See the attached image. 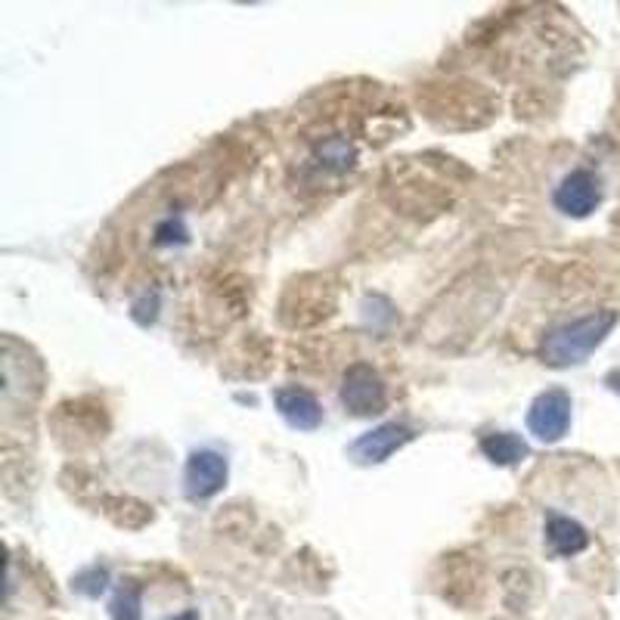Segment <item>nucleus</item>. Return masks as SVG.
<instances>
[{"mask_svg": "<svg viewBox=\"0 0 620 620\" xmlns=\"http://www.w3.org/2000/svg\"><path fill=\"white\" fill-rule=\"evenodd\" d=\"M615 326H618V311H596L578 320L561 323L543 336L540 361L552 369L581 366L599 351Z\"/></svg>", "mask_w": 620, "mask_h": 620, "instance_id": "f257e3e1", "label": "nucleus"}, {"mask_svg": "<svg viewBox=\"0 0 620 620\" xmlns=\"http://www.w3.org/2000/svg\"><path fill=\"white\" fill-rule=\"evenodd\" d=\"M339 401L351 416H376L388 406V385L369 363H354L341 376Z\"/></svg>", "mask_w": 620, "mask_h": 620, "instance_id": "f03ea898", "label": "nucleus"}, {"mask_svg": "<svg viewBox=\"0 0 620 620\" xmlns=\"http://www.w3.org/2000/svg\"><path fill=\"white\" fill-rule=\"evenodd\" d=\"M571 394L564 388H549L527 406V431L540 443H559L571 431Z\"/></svg>", "mask_w": 620, "mask_h": 620, "instance_id": "7ed1b4c3", "label": "nucleus"}, {"mask_svg": "<svg viewBox=\"0 0 620 620\" xmlns=\"http://www.w3.org/2000/svg\"><path fill=\"white\" fill-rule=\"evenodd\" d=\"M230 462L218 450H193L183 465V497L193 502L211 500L227 487Z\"/></svg>", "mask_w": 620, "mask_h": 620, "instance_id": "20e7f679", "label": "nucleus"}, {"mask_svg": "<svg viewBox=\"0 0 620 620\" xmlns=\"http://www.w3.org/2000/svg\"><path fill=\"white\" fill-rule=\"evenodd\" d=\"M416 438V431L403 422H381L373 431H363L361 438L351 440L348 460L354 465H381L388 457H394L401 447Z\"/></svg>", "mask_w": 620, "mask_h": 620, "instance_id": "39448f33", "label": "nucleus"}, {"mask_svg": "<svg viewBox=\"0 0 620 620\" xmlns=\"http://www.w3.org/2000/svg\"><path fill=\"white\" fill-rule=\"evenodd\" d=\"M552 205L564 218H589L601 205V183L593 171L574 168L571 174H564L559 186L552 190Z\"/></svg>", "mask_w": 620, "mask_h": 620, "instance_id": "423d86ee", "label": "nucleus"}, {"mask_svg": "<svg viewBox=\"0 0 620 620\" xmlns=\"http://www.w3.org/2000/svg\"><path fill=\"white\" fill-rule=\"evenodd\" d=\"M273 406L282 416V422L295 431H317L323 425V403L317 394H311L307 388L289 385L273 391Z\"/></svg>", "mask_w": 620, "mask_h": 620, "instance_id": "0eeeda50", "label": "nucleus"}, {"mask_svg": "<svg viewBox=\"0 0 620 620\" xmlns=\"http://www.w3.org/2000/svg\"><path fill=\"white\" fill-rule=\"evenodd\" d=\"M546 543H549V552L559 556V559H574L581 556L583 549L589 546V534L581 521L568 519L561 512H546Z\"/></svg>", "mask_w": 620, "mask_h": 620, "instance_id": "6e6552de", "label": "nucleus"}, {"mask_svg": "<svg viewBox=\"0 0 620 620\" xmlns=\"http://www.w3.org/2000/svg\"><path fill=\"white\" fill-rule=\"evenodd\" d=\"M481 453H484V460L494 462V465H500V469H509V465H519L531 457V447H527V440L515 435V431H490V435H484L481 438Z\"/></svg>", "mask_w": 620, "mask_h": 620, "instance_id": "1a4fd4ad", "label": "nucleus"}, {"mask_svg": "<svg viewBox=\"0 0 620 620\" xmlns=\"http://www.w3.org/2000/svg\"><path fill=\"white\" fill-rule=\"evenodd\" d=\"M109 618L112 620H141L143 618V596L141 586H124L109 601Z\"/></svg>", "mask_w": 620, "mask_h": 620, "instance_id": "9d476101", "label": "nucleus"}, {"mask_svg": "<svg viewBox=\"0 0 620 620\" xmlns=\"http://www.w3.org/2000/svg\"><path fill=\"white\" fill-rule=\"evenodd\" d=\"M72 586L78 589L81 596H87V599H97L106 593V586H109V571L100 568V564H94V568H87V571H81L78 578L72 581Z\"/></svg>", "mask_w": 620, "mask_h": 620, "instance_id": "9b49d317", "label": "nucleus"}, {"mask_svg": "<svg viewBox=\"0 0 620 620\" xmlns=\"http://www.w3.org/2000/svg\"><path fill=\"white\" fill-rule=\"evenodd\" d=\"M159 307H161V299L156 289H153V292H143L141 299L131 304V317L141 323V326H153L156 317H159Z\"/></svg>", "mask_w": 620, "mask_h": 620, "instance_id": "f8f14e48", "label": "nucleus"}, {"mask_svg": "<svg viewBox=\"0 0 620 620\" xmlns=\"http://www.w3.org/2000/svg\"><path fill=\"white\" fill-rule=\"evenodd\" d=\"M605 385H608V388H611L615 394H620V369H615V373H608V376H605Z\"/></svg>", "mask_w": 620, "mask_h": 620, "instance_id": "ddd939ff", "label": "nucleus"}, {"mask_svg": "<svg viewBox=\"0 0 620 620\" xmlns=\"http://www.w3.org/2000/svg\"><path fill=\"white\" fill-rule=\"evenodd\" d=\"M171 620H199V611H193V608H190V611H183V615H178V618H171Z\"/></svg>", "mask_w": 620, "mask_h": 620, "instance_id": "4468645a", "label": "nucleus"}]
</instances>
